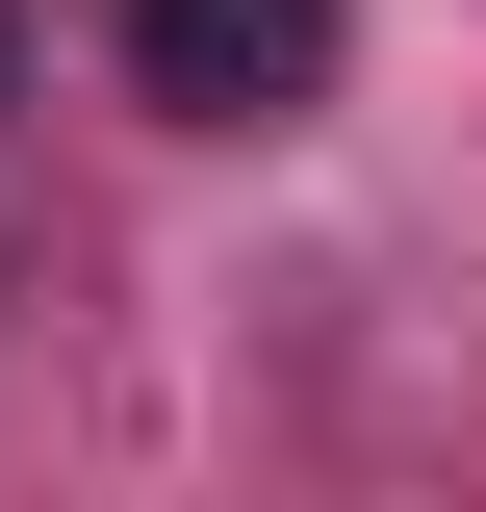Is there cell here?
I'll list each match as a JSON object with an SVG mask.
<instances>
[{
  "instance_id": "cell-1",
  "label": "cell",
  "mask_w": 486,
  "mask_h": 512,
  "mask_svg": "<svg viewBox=\"0 0 486 512\" xmlns=\"http://www.w3.org/2000/svg\"><path fill=\"white\" fill-rule=\"evenodd\" d=\"M103 52L180 128H307L333 103V0H103Z\"/></svg>"
}]
</instances>
